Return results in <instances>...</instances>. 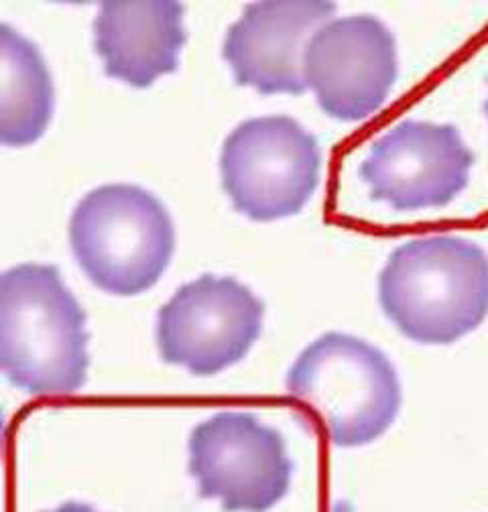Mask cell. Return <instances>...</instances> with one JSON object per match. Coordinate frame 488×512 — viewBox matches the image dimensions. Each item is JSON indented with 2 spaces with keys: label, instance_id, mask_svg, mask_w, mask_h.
Returning <instances> with one entry per match:
<instances>
[{
  "label": "cell",
  "instance_id": "1",
  "mask_svg": "<svg viewBox=\"0 0 488 512\" xmlns=\"http://www.w3.org/2000/svg\"><path fill=\"white\" fill-rule=\"evenodd\" d=\"M86 313L53 265L23 263L0 277V366L33 397H64L88 378Z\"/></svg>",
  "mask_w": 488,
  "mask_h": 512
},
{
  "label": "cell",
  "instance_id": "2",
  "mask_svg": "<svg viewBox=\"0 0 488 512\" xmlns=\"http://www.w3.org/2000/svg\"><path fill=\"white\" fill-rule=\"evenodd\" d=\"M379 303L409 340L454 344L488 317V254L460 236L409 240L379 275Z\"/></svg>",
  "mask_w": 488,
  "mask_h": 512
},
{
  "label": "cell",
  "instance_id": "3",
  "mask_svg": "<svg viewBox=\"0 0 488 512\" xmlns=\"http://www.w3.org/2000/svg\"><path fill=\"white\" fill-rule=\"evenodd\" d=\"M287 393L338 447L379 439L403 401L391 360L373 344L340 332L303 348L287 372Z\"/></svg>",
  "mask_w": 488,
  "mask_h": 512
},
{
  "label": "cell",
  "instance_id": "4",
  "mask_svg": "<svg viewBox=\"0 0 488 512\" xmlns=\"http://www.w3.org/2000/svg\"><path fill=\"white\" fill-rule=\"evenodd\" d=\"M70 244L80 269L98 289L131 297L151 289L167 271L175 228L151 191L110 183L88 191L74 208Z\"/></svg>",
  "mask_w": 488,
  "mask_h": 512
},
{
  "label": "cell",
  "instance_id": "5",
  "mask_svg": "<svg viewBox=\"0 0 488 512\" xmlns=\"http://www.w3.org/2000/svg\"><path fill=\"white\" fill-rule=\"evenodd\" d=\"M316 137L291 116L240 122L220 153L222 187L234 210L255 222L299 214L320 183Z\"/></svg>",
  "mask_w": 488,
  "mask_h": 512
},
{
  "label": "cell",
  "instance_id": "6",
  "mask_svg": "<svg viewBox=\"0 0 488 512\" xmlns=\"http://www.w3.org/2000/svg\"><path fill=\"white\" fill-rule=\"evenodd\" d=\"M265 303L232 277L202 275L181 285L157 313L163 362L196 376L234 366L263 332Z\"/></svg>",
  "mask_w": 488,
  "mask_h": 512
},
{
  "label": "cell",
  "instance_id": "7",
  "mask_svg": "<svg viewBox=\"0 0 488 512\" xmlns=\"http://www.w3.org/2000/svg\"><path fill=\"white\" fill-rule=\"evenodd\" d=\"M190 474L202 498L228 510H267L291 486L293 462L281 433L251 413L224 411L194 427Z\"/></svg>",
  "mask_w": 488,
  "mask_h": 512
},
{
  "label": "cell",
  "instance_id": "8",
  "mask_svg": "<svg viewBox=\"0 0 488 512\" xmlns=\"http://www.w3.org/2000/svg\"><path fill=\"white\" fill-rule=\"evenodd\" d=\"M397 43L383 21L350 15L322 25L303 53V78L334 120L373 116L397 80Z\"/></svg>",
  "mask_w": 488,
  "mask_h": 512
},
{
  "label": "cell",
  "instance_id": "9",
  "mask_svg": "<svg viewBox=\"0 0 488 512\" xmlns=\"http://www.w3.org/2000/svg\"><path fill=\"white\" fill-rule=\"evenodd\" d=\"M474 155L452 124L403 120L358 167L371 200L399 212L448 206L470 181Z\"/></svg>",
  "mask_w": 488,
  "mask_h": 512
},
{
  "label": "cell",
  "instance_id": "10",
  "mask_svg": "<svg viewBox=\"0 0 488 512\" xmlns=\"http://www.w3.org/2000/svg\"><path fill=\"white\" fill-rule=\"evenodd\" d=\"M334 13L336 5L326 0H267L244 7L222 45L236 84L267 96L303 94L305 47Z\"/></svg>",
  "mask_w": 488,
  "mask_h": 512
},
{
  "label": "cell",
  "instance_id": "11",
  "mask_svg": "<svg viewBox=\"0 0 488 512\" xmlns=\"http://www.w3.org/2000/svg\"><path fill=\"white\" fill-rule=\"evenodd\" d=\"M186 37L183 5L173 0H108L94 19V47L106 76L135 88L173 74Z\"/></svg>",
  "mask_w": 488,
  "mask_h": 512
},
{
  "label": "cell",
  "instance_id": "12",
  "mask_svg": "<svg viewBox=\"0 0 488 512\" xmlns=\"http://www.w3.org/2000/svg\"><path fill=\"white\" fill-rule=\"evenodd\" d=\"M55 92L47 63L33 41L9 23L0 25V143L27 147L39 141L53 116Z\"/></svg>",
  "mask_w": 488,
  "mask_h": 512
},
{
  "label": "cell",
  "instance_id": "13",
  "mask_svg": "<svg viewBox=\"0 0 488 512\" xmlns=\"http://www.w3.org/2000/svg\"><path fill=\"white\" fill-rule=\"evenodd\" d=\"M484 112H486V118H488V100L484 102Z\"/></svg>",
  "mask_w": 488,
  "mask_h": 512
}]
</instances>
